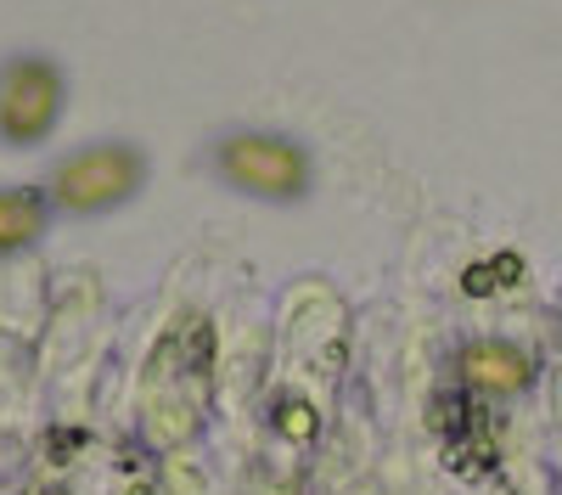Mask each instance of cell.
Wrapping results in <instances>:
<instances>
[{
	"mask_svg": "<svg viewBox=\"0 0 562 495\" xmlns=\"http://www.w3.org/2000/svg\"><path fill=\"white\" fill-rule=\"evenodd\" d=\"M214 389V322L186 310L169 322V333L153 344L147 383H140V423L158 450H175L198 434Z\"/></svg>",
	"mask_w": 562,
	"mask_h": 495,
	"instance_id": "obj_1",
	"label": "cell"
},
{
	"mask_svg": "<svg viewBox=\"0 0 562 495\" xmlns=\"http://www.w3.org/2000/svg\"><path fill=\"white\" fill-rule=\"evenodd\" d=\"M203 169L225 192H237L248 203H270V209H293L315 192V153L304 147V135L265 130V124H237V130L209 135Z\"/></svg>",
	"mask_w": 562,
	"mask_h": 495,
	"instance_id": "obj_2",
	"label": "cell"
},
{
	"mask_svg": "<svg viewBox=\"0 0 562 495\" xmlns=\"http://www.w3.org/2000/svg\"><path fill=\"white\" fill-rule=\"evenodd\" d=\"M147 175H153V164L140 153V142H130V135H97V142H79L63 158H52L40 187L52 198L57 220H102V214L135 203Z\"/></svg>",
	"mask_w": 562,
	"mask_h": 495,
	"instance_id": "obj_3",
	"label": "cell"
},
{
	"mask_svg": "<svg viewBox=\"0 0 562 495\" xmlns=\"http://www.w3.org/2000/svg\"><path fill=\"white\" fill-rule=\"evenodd\" d=\"M68 113V68L29 45V52L0 57V147L7 153H34L57 135Z\"/></svg>",
	"mask_w": 562,
	"mask_h": 495,
	"instance_id": "obj_4",
	"label": "cell"
},
{
	"mask_svg": "<svg viewBox=\"0 0 562 495\" xmlns=\"http://www.w3.org/2000/svg\"><path fill=\"white\" fill-rule=\"evenodd\" d=\"M434 434H439L445 468H456V473H467V479L490 473L495 457H501L495 417H490L484 394H473V389H456V394H439V400H434Z\"/></svg>",
	"mask_w": 562,
	"mask_h": 495,
	"instance_id": "obj_5",
	"label": "cell"
},
{
	"mask_svg": "<svg viewBox=\"0 0 562 495\" xmlns=\"http://www.w3.org/2000/svg\"><path fill=\"white\" fill-rule=\"evenodd\" d=\"M461 378H467L473 394H518V389H529L535 367H529V355L518 344L479 338V344L461 349Z\"/></svg>",
	"mask_w": 562,
	"mask_h": 495,
	"instance_id": "obj_6",
	"label": "cell"
},
{
	"mask_svg": "<svg viewBox=\"0 0 562 495\" xmlns=\"http://www.w3.org/2000/svg\"><path fill=\"white\" fill-rule=\"evenodd\" d=\"M52 198L45 187H0V259H18L29 254L45 232H52Z\"/></svg>",
	"mask_w": 562,
	"mask_h": 495,
	"instance_id": "obj_7",
	"label": "cell"
},
{
	"mask_svg": "<svg viewBox=\"0 0 562 495\" xmlns=\"http://www.w3.org/2000/svg\"><path fill=\"white\" fill-rule=\"evenodd\" d=\"M524 277V259L518 254H501L495 265H473V270H467V293H473V299H484V293H495V288H506V282H518Z\"/></svg>",
	"mask_w": 562,
	"mask_h": 495,
	"instance_id": "obj_8",
	"label": "cell"
},
{
	"mask_svg": "<svg viewBox=\"0 0 562 495\" xmlns=\"http://www.w3.org/2000/svg\"><path fill=\"white\" fill-rule=\"evenodd\" d=\"M276 428L288 434V439H315V412H310V400L293 394V389H281V394H276Z\"/></svg>",
	"mask_w": 562,
	"mask_h": 495,
	"instance_id": "obj_9",
	"label": "cell"
}]
</instances>
